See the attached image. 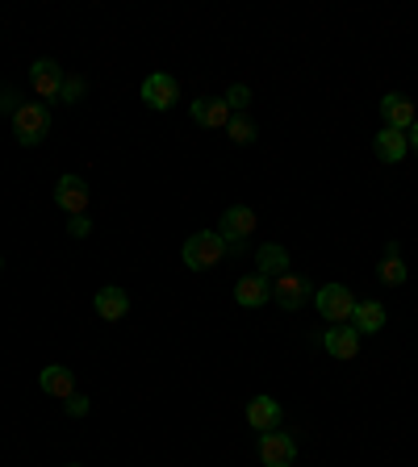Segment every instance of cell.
<instances>
[{"label":"cell","mask_w":418,"mask_h":467,"mask_svg":"<svg viewBox=\"0 0 418 467\" xmlns=\"http://www.w3.org/2000/svg\"><path fill=\"white\" fill-rule=\"evenodd\" d=\"M72 467H80V463H72Z\"/></svg>","instance_id":"f1b7e54d"},{"label":"cell","mask_w":418,"mask_h":467,"mask_svg":"<svg viewBox=\"0 0 418 467\" xmlns=\"http://www.w3.org/2000/svg\"><path fill=\"white\" fill-rule=\"evenodd\" d=\"M235 301H239L243 309H259V305H268L272 301V279L268 276H243L239 284H235Z\"/></svg>","instance_id":"7c38bea8"},{"label":"cell","mask_w":418,"mask_h":467,"mask_svg":"<svg viewBox=\"0 0 418 467\" xmlns=\"http://www.w3.org/2000/svg\"><path fill=\"white\" fill-rule=\"evenodd\" d=\"M184 267H193V272H209V267H218L222 263V255H226V242H222V234L213 230H201V234H193L189 242H184Z\"/></svg>","instance_id":"7a4b0ae2"},{"label":"cell","mask_w":418,"mask_h":467,"mask_svg":"<svg viewBox=\"0 0 418 467\" xmlns=\"http://www.w3.org/2000/svg\"><path fill=\"white\" fill-rule=\"evenodd\" d=\"M176 96H180V84L167 72H151L147 80H143V101H147L155 113L172 109V104H176Z\"/></svg>","instance_id":"52a82bcc"},{"label":"cell","mask_w":418,"mask_h":467,"mask_svg":"<svg viewBox=\"0 0 418 467\" xmlns=\"http://www.w3.org/2000/svg\"><path fill=\"white\" fill-rule=\"evenodd\" d=\"M226 130H230V142H239V146H247V142H255V121L252 117H230V126H226Z\"/></svg>","instance_id":"44dd1931"},{"label":"cell","mask_w":418,"mask_h":467,"mask_svg":"<svg viewBox=\"0 0 418 467\" xmlns=\"http://www.w3.org/2000/svg\"><path fill=\"white\" fill-rule=\"evenodd\" d=\"M84 92H89V84H84L80 75H67V80H63L59 101H63V104H75V101H80V96H84Z\"/></svg>","instance_id":"7402d4cb"},{"label":"cell","mask_w":418,"mask_h":467,"mask_svg":"<svg viewBox=\"0 0 418 467\" xmlns=\"http://www.w3.org/2000/svg\"><path fill=\"white\" fill-rule=\"evenodd\" d=\"M63 409H67V417H84V413H89V396H67V401H63Z\"/></svg>","instance_id":"d4e9b609"},{"label":"cell","mask_w":418,"mask_h":467,"mask_svg":"<svg viewBox=\"0 0 418 467\" xmlns=\"http://www.w3.org/2000/svg\"><path fill=\"white\" fill-rule=\"evenodd\" d=\"M259 459H264V467H293V459H298V442L289 434H259Z\"/></svg>","instance_id":"ba28073f"},{"label":"cell","mask_w":418,"mask_h":467,"mask_svg":"<svg viewBox=\"0 0 418 467\" xmlns=\"http://www.w3.org/2000/svg\"><path fill=\"white\" fill-rule=\"evenodd\" d=\"M255 267H259V276H284L289 272V250L276 247V242H264V247L255 250Z\"/></svg>","instance_id":"d6986e66"},{"label":"cell","mask_w":418,"mask_h":467,"mask_svg":"<svg viewBox=\"0 0 418 467\" xmlns=\"http://www.w3.org/2000/svg\"><path fill=\"white\" fill-rule=\"evenodd\" d=\"M193 121L205 130H222V126H230V104L222 96H201V101H193Z\"/></svg>","instance_id":"4fadbf2b"},{"label":"cell","mask_w":418,"mask_h":467,"mask_svg":"<svg viewBox=\"0 0 418 467\" xmlns=\"http://www.w3.org/2000/svg\"><path fill=\"white\" fill-rule=\"evenodd\" d=\"M38 384H43V393H50V396H59V401H67V396H75V379H72V371L63 364H50V367H43V376H38Z\"/></svg>","instance_id":"e0dca14e"},{"label":"cell","mask_w":418,"mask_h":467,"mask_svg":"<svg viewBox=\"0 0 418 467\" xmlns=\"http://www.w3.org/2000/svg\"><path fill=\"white\" fill-rule=\"evenodd\" d=\"M55 201H59V209H67V218H75V213L89 209V184L80 175H63L59 188H55Z\"/></svg>","instance_id":"8fae6325"},{"label":"cell","mask_w":418,"mask_h":467,"mask_svg":"<svg viewBox=\"0 0 418 467\" xmlns=\"http://www.w3.org/2000/svg\"><path fill=\"white\" fill-rule=\"evenodd\" d=\"M272 301L281 309H301L306 301H310V279L298 276V272H284V276H276V284H272Z\"/></svg>","instance_id":"8992f818"},{"label":"cell","mask_w":418,"mask_h":467,"mask_svg":"<svg viewBox=\"0 0 418 467\" xmlns=\"http://www.w3.org/2000/svg\"><path fill=\"white\" fill-rule=\"evenodd\" d=\"M222 101L230 104V113H235V109H247V104H252V88H247V84H235V88H230V92L222 96Z\"/></svg>","instance_id":"603a6c76"},{"label":"cell","mask_w":418,"mask_h":467,"mask_svg":"<svg viewBox=\"0 0 418 467\" xmlns=\"http://www.w3.org/2000/svg\"><path fill=\"white\" fill-rule=\"evenodd\" d=\"M406 138H410V146H414V155H418V121L410 126V134H406Z\"/></svg>","instance_id":"4316f807"},{"label":"cell","mask_w":418,"mask_h":467,"mask_svg":"<svg viewBox=\"0 0 418 467\" xmlns=\"http://www.w3.org/2000/svg\"><path fill=\"white\" fill-rule=\"evenodd\" d=\"M0 267H4V259H0Z\"/></svg>","instance_id":"83f0119b"},{"label":"cell","mask_w":418,"mask_h":467,"mask_svg":"<svg viewBox=\"0 0 418 467\" xmlns=\"http://www.w3.org/2000/svg\"><path fill=\"white\" fill-rule=\"evenodd\" d=\"M63 80H67V75H63V67L55 63V58H38V63L30 67V84H34V92L43 96V104L46 101H59Z\"/></svg>","instance_id":"5b68a950"},{"label":"cell","mask_w":418,"mask_h":467,"mask_svg":"<svg viewBox=\"0 0 418 467\" xmlns=\"http://www.w3.org/2000/svg\"><path fill=\"white\" fill-rule=\"evenodd\" d=\"M67 234H72V238H89V234H92L89 213H75V218H67Z\"/></svg>","instance_id":"cb8c5ba5"},{"label":"cell","mask_w":418,"mask_h":467,"mask_svg":"<svg viewBox=\"0 0 418 467\" xmlns=\"http://www.w3.org/2000/svg\"><path fill=\"white\" fill-rule=\"evenodd\" d=\"M247 425L259 430V434H272V430L281 425V405H276V396H255L252 405H247Z\"/></svg>","instance_id":"5bb4252c"},{"label":"cell","mask_w":418,"mask_h":467,"mask_svg":"<svg viewBox=\"0 0 418 467\" xmlns=\"http://www.w3.org/2000/svg\"><path fill=\"white\" fill-rule=\"evenodd\" d=\"M376 276L385 279L389 288H398V284H406V276H410V267L402 263V255H385V263L376 267Z\"/></svg>","instance_id":"ffe728a7"},{"label":"cell","mask_w":418,"mask_h":467,"mask_svg":"<svg viewBox=\"0 0 418 467\" xmlns=\"http://www.w3.org/2000/svg\"><path fill=\"white\" fill-rule=\"evenodd\" d=\"M13 134H17V142H21V146H38L46 134H50V109H46L43 101L17 104V113H13Z\"/></svg>","instance_id":"6da1fadb"},{"label":"cell","mask_w":418,"mask_h":467,"mask_svg":"<svg viewBox=\"0 0 418 467\" xmlns=\"http://www.w3.org/2000/svg\"><path fill=\"white\" fill-rule=\"evenodd\" d=\"M381 117H385V126L389 130H410L418 117H414V101L406 96V92H389L385 101H381Z\"/></svg>","instance_id":"9c48e42d"},{"label":"cell","mask_w":418,"mask_h":467,"mask_svg":"<svg viewBox=\"0 0 418 467\" xmlns=\"http://www.w3.org/2000/svg\"><path fill=\"white\" fill-rule=\"evenodd\" d=\"M92 305H97V313H101L104 321H121L126 318V309H130V296H126V288H101L97 296H92Z\"/></svg>","instance_id":"2e32d148"},{"label":"cell","mask_w":418,"mask_h":467,"mask_svg":"<svg viewBox=\"0 0 418 467\" xmlns=\"http://www.w3.org/2000/svg\"><path fill=\"white\" fill-rule=\"evenodd\" d=\"M373 150H376V159H385V163H402L406 159V150H410V138H406L402 130H381L373 138Z\"/></svg>","instance_id":"9a60e30c"},{"label":"cell","mask_w":418,"mask_h":467,"mask_svg":"<svg viewBox=\"0 0 418 467\" xmlns=\"http://www.w3.org/2000/svg\"><path fill=\"white\" fill-rule=\"evenodd\" d=\"M218 234H222L226 250H243V242L255 234V213L247 204H235V209H226L222 221H218Z\"/></svg>","instance_id":"277c9868"},{"label":"cell","mask_w":418,"mask_h":467,"mask_svg":"<svg viewBox=\"0 0 418 467\" xmlns=\"http://www.w3.org/2000/svg\"><path fill=\"white\" fill-rule=\"evenodd\" d=\"M322 347H327L330 359H356L360 350V334L352 321H344V325H330L327 334H322Z\"/></svg>","instance_id":"30bf717a"},{"label":"cell","mask_w":418,"mask_h":467,"mask_svg":"<svg viewBox=\"0 0 418 467\" xmlns=\"http://www.w3.org/2000/svg\"><path fill=\"white\" fill-rule=\"evenodd\" d=\"M0 113H17V92L13 88H0Z\"/></svg>","instance_id":"484cf974"},{"label":"cell","mask_w":418,"mask_h":467,"mask_svg":"<svg viewBox=\"0 0 418 467\" xmlns=\"http://www.w3.org/2000/svg\"><path fill=\"white\" fill-rule=\"evenodd\" d=\"M352 325H356V334H376V330H385V309L376 305V301H356L352 309Z\"/></svg>","instance_id":"ac0fdd59"},{"label":"cell","mask_w":418,"mask_h":467,"mask_svg":"<svg viewBox=\"0 0 418 467\" xmlns=\"http://www.w3.org/2000/svg\"><path fill=\"white\" fill-rule=\"evenodd\" d=\"M314 305H318V313L327 321H335V325H344V321H352V309H356V296L344 288V284H322V288L314 292Z\"/></svg>","instance_id":"3957f363"}]
</instances>
